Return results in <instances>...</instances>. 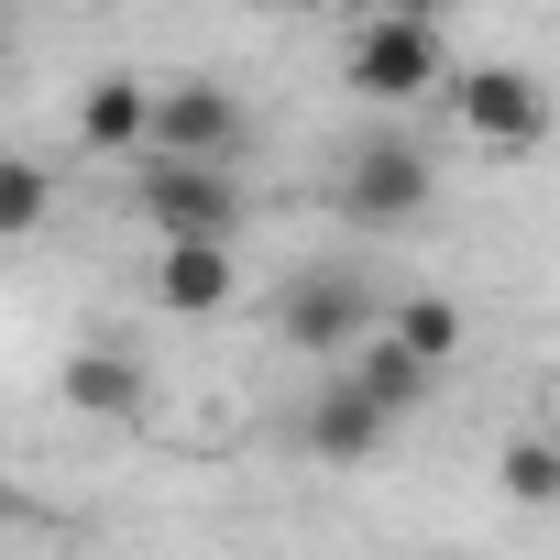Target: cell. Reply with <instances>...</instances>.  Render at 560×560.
I'll list each match as a JSON object with an SVG mask.
<instances>
[{
	"mask_svg": "<svg viewBox=\"0 0 560 560\" xmlns=\"http://www.w3.org/2000/svg\"><path fill=\"white\" fill-rule=\"evenodd\" d=\"M451 121H462L472 154L516 165V154L549 143V78H538V67H462V78H451Z\"/></svg>",
	"mask_w": 560,
	"mask_h": 560,
	"instance_id": "2",
	"label": "cell"
},
{
	"mask_svg": "<svg viewBox=\"0 0 560 560\" xmlns=\"http://www.w3.org/2000/svg\"><path fill=\"white\" fill-rule=\"evenodd\" d=\"M78 154L143 165V154H154V78H132V67H100V78L78 89Z\"/></svg>",
	"mask_w": 560,
	"mask_h": 560,
	"instance_id": "7",
	"label": "cell"
},
{
	"mask_svg": "<svg viewBox=\"0 0 560 560\" xmlns=\"http://www.w3.org/2000/svg\"><path fill=\"white\" fill-rule=\"evenodd\" d=\"M429 198H440V176H429V154H418L407 132H363V143H352L341 209H352L363 231H407V220H418Z\"/></svg>",
	"mask_w": 560,
	"mask_h": 560,
	"instance_id": "6",
	"label": "cell"
},
{
	"mask_svg": "<svg viewBox=\"0 0 560 560\" xmlns=\"http://www.w3.org/2000/svg\"><path fill=\"white\" fill-rule=\"evenodd\" d=\"M56 407L67 418H143L154 407V374H143V352H121V341H89V352H67L56 363Z\"/></svg>",
	"mask_w": 560,
	"mask_h": 560,
	"instance_id": "8",
	"label": "cell"
},
{
	"mask_svg": "<svg viewBox=\"0 0 560 560\" xmlns=\"http://www.w3.org/2000/svg\"><path fill=\"white\" fill-rule=\"evenodd\" d=\"M231 287H242L231 242H165V253H154V308H165V319H220Z\"/></svg>",
	"mask_w": 560,
	"mask_h": 560,
	"instance_id": "10",
	"label": "cell"
},
{
	"mask_svg": "<svg viewBox=\"0 0 560 560\" xmlns=\"http://www.w3.org/2000/svg\"><path fill=\"white\" fill-rule=\"evenodd\" d=\"M45 220H56V165L0 154V242H34Z\"/></svg>",
	"mask_w": 560,
	"mask_h": 560,
	"instance_id": "13",
	"label": "cell"
},
{
	"mask_svg": "<svg viewBox=\"0 0 560 560\" xmlns=\"http://www.w3.org/2000/svg\"><path fill=\"white\" fill-rule=\"evenodd\" d=\"M242 143H253L242 89H220V78H154V154L165 165H242Z\"/></svg>",
	"mask_w": 560,
	"mask_h": 560,
	"instance_id": "4",
	"label": "cell"
},
{
	"mask_svg": "<svg viewBox=\"0 0 560 560\" xmlns=\"http://www.w3.org/2000/svg\"><path fill=\"white\" fill-rule=\"evenodd\" d=\"M341 374H352V385H363V396H374V407H385L396 429H407V418L429 407V385H440V374H429V363H407V352H396L385 330H374V341H363V352H352Z\"/></svg>",
	"mask_w": 560,
	"mask_h": 560,
	"instance_id": "11",
	"label": "cell"
},
{
	"mask_svg": "<svg viewBox=\"0 0 560 560\" xmlns=\"http://www.w3.org/2000/svg\"><path fill=\"white\" fill-rule=\"evenodd\" d=\"M494 494L505 505H560V440H505L494 451Z\"/></svg>",
	"mask_w": 560,
	"mask_h": 560,
	"instance_id": "14",
	"label": "cell"
},
{
	"mask_svg": "<svg viewBox=\"0 0 560 560\" xmlns=\"http://www.w3.org/2000/svg\"><path fill=\"white\" fill-rule=\"evenodd\" d=\"M132 209L165 242H242V220H253V198H242L231 165H165V154L132 165Z\"/></svg>",
	"mask_w": 560,
	"mask_h": 560,
	"instance_id": "3",
	"label": "cell"
},
{
	"mask_svg": "<svg viewBox=\"0 0 560 560\" xmlns=\"http://www.w3.org/2000/svg\"><path fill=\"white\" fill-rule=\"evenodd\" d=\"M385 341H396L407 363L440 374V363L462 352V308H451V298H396V308H385Z\"/></svg>",
	"mask_w": 560,
	"mask_h": 560,
	"instance_id": "12",
	"label": "cell"
},
{
	"mask_svg": "<svg viewBox=\"0 0 560 560\" xmlns=\"http://www.w3.org/2000/svg\"><path fill=\"white\" fill-rule=\"evenodd\" d=\"M385 440H396V418H385L352 374H319V396L298 407V451H308V462H374Z\"/></svg>",
	"mask_w": 560,
	"mask_h": 560,
	"instance_id": "9",
	"label": "cell"
},
{
	"mask_svg": "<svg viewBox=\"0 0 560 560\" xmlns=\"http://www.w3.org/2000/svg\"><path fill=\"white\" fill-rule=\"evenodd\" d=\"M341 78H352V100H374V110H418V100H451V34L429 23V12H363L352 34H341Z\"/></svg>",
	"mask_w": 560,
	"mask_h": 560,
	"instance_id": "1",
	"label": "cell"
},
{
	"mask_svg": "<svg viewBox=\"0 0 560 560\" xmlns=\"http://www.w3.org/2000/svg\"><path fill=\"white\" fill-rule=\"evenodd\" d=\"M0 45H12V34H0Z\"/></svg>",
	"mask_w": 560,
	"mask_h": 560,
	"instance_id": "15",
	"label": "cell"
},
{
	"mask_svg": "<svg viewBox=\"0 0 560 560\" xmlns=\"http://www.w3.org/2000/svg\"><path fill=\"white\" fill-rule=\"evenodd\" d=\"M275 330H287V352H363L374 341V298L352 264H308L275 287Z\"/></svg>",
	"mask_w": 560,
	"mask_h": 560,
	"instance_id": "5",
	"label": "cell"
}]
</instances>
